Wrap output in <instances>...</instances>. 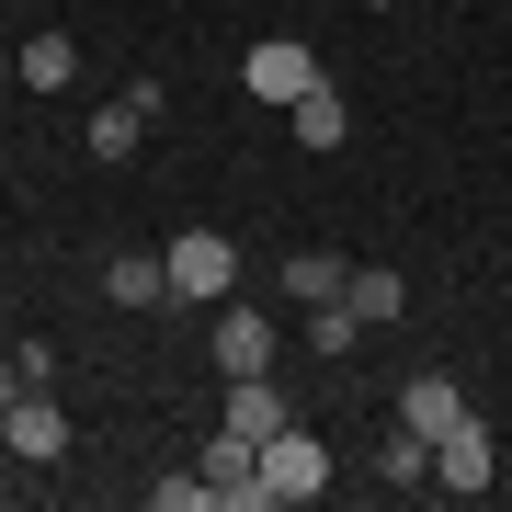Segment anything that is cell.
Instances as JSON below:
<instances>
[{
	"label": "cell",
	"instance_id": "cell-1",
	"mask_svg": "<svg viewBox=\"0 0 512 512\" xmlns=\"http://www.w3.org/2000/svg\"><path fill=\"white\" fill-rule=\"evenodd\" d=\"M239 92H251V103H296V92H319V57L296 35H262L251 57H239Z\"/></svg>",
	"mask_w": 512,
	"mask_h": 512
},
{
	"label": "cell",
	"instance_id": "cell-2",
	"mask_svg": "<svg viewBox=\"0 0 512 512\" xmlns=\"http://www.w3.org/2000/svg\"><path fill=\"white\" fill-rule=\"evenodd\" d=\"M205 490H217V512H274V490H262V444L251 433H217V444H205Z\"/></svg>",
	"mask_w": 512,
	"mask_h": 512
},
{
	"label": "cell",
	"instance_id": "cell-3",
	"mask_svg": "<svg viewBox=\"0 0 512 512\" xmlns=\"http://www.w3.org/2000/svg\"><path fill=\"white\" fill-rule=\"evenodd\" d=\"M160 262H171V296H228V285H239V251H228L217 228H183Z\"/></svg>",
	"mask_w": 512,
	"mask_h": 512
},
{
	"label": "cell",
	"instance_id": "cell-4",
	"mask_svg": "<svg viewBox=\"0 0 512 512\" xmlns=\"http://www.w3.org/2000/svg\"><path fill=\"white\" fill-rule=\"evenodd\" d=\"M262 490H274V501H319V490H330V456H319V433H296V421H285V433L262 444Z\"/></svg>",
	"mask_w": 512,
	"mask_h": 512
},
{
	"label": "cell",
	"instance_id": "cell-5",
	"mask_svg": "<svg viewBox=\"0 0 512 512\" xmlns=\"http://www.w3.org/2000/svg\"><path fill=\"white\" fill-rule=\"evenodd\" d=\"M0 444H12L23 467H46V456H69V410H57L46 387H23V399L0 410Z\"/></svg>",
	"mask_w": 512,
	"mask_h": 512
},
{
	"label": "cell",
	"instance_id": "cell-6",
	"mask_svg": "<svg viewBox=\"0 0 512 512\" xmlns=\"http://www.w3.org/2000/svg\"><path fill=\"white\" fill-rule=\"evenodd\" d=\"M274 353H285L274 308H239V296H228V308H217V365H228V376H262Z\"/></svg>",
	"mask_w": 512,
	"mask_h": 512
},
{
	"label": "cell",
	"instance_id": "cell-7",
	"mask_svg": "<svg viewBox=\"0 0 512 512\" xmlns=\"http://www.w3.org/2000/svg\"><path fill=\"white\" fill-rule=\"evenodd\" d=\"M103 296H114V308H137V319L183 308V296H171V262H160V251H114V262H103Z\"/></svg>",
	"mask_w": 512,
	"mask_h": 512
},
{
	"label": "cell",
	"instance_id": "cell-8",
	"mask_svg": "<svg viewBox=\"0 0 512 512\" xmlns=\"http://www.w3.org/2000/svg\"><path fill=\"white\" fill-rule=\"evenodd\" d=\"M433 490H456V501H478V490H490V421H478V410L433 444Z\"/></svg>",
	"mask_w": 512,
	"mask_h": 512
},
{
	"label": "cell",
	"instance_id": "cell-9",
	"mask_svg": "<svg viewBox=\"0 0 512 512\" xmlns=\"http://www.w3.org/2000/svg\"><path fill=\"white\" fill-rule=\"evenodd\" d=\"M285 387H274V365H262V376H228V433H251V444H274L285 433Z\"/></svg>",
	"mask_w": 512,
	"mask_h": 512
},
{
	"label": "cell",
	"instance_id": "cell-10",
	"mask_svg": "<svg viewBox=\"0 0 512 512\" xmlns=\"http://www.w3.org/2000/svg\"><path fill=\"white\" fill-rule=\"evenodd\" d=\"M399 421H410L421 444H444V433L467 421V387H456V376H410V387H399Z\"/></svg>",
	"mask_w": 512,
	"mask_h": 512
},
{
	"label": "cell",
	"instance_id": "cell-11",
	"mask_svg": "<svg viewBox=\"0 0 512 512\" xmlns=\"http://www.w3.org/2000/svg\"><path fill=\"white\" fill-rule=\"evenodd\" d=\"M148 114H160V92H148V80H137V92H114V103L92 114V160H137V137H148Z\"/></svg>",
	"mask_w": 512,
	"mask_h": 512
},
{
	"label": "cell",
	"instance_id": "cell-12",
	"mask_svg": "<svg viewBox=\"0 0 512 512\" xmlns=\"http://www.w3.org/2000/svg\"><path fill=\"white\" fill-rule=\"evenodd\" d=\"M12 80H35V92H69V80H80V46L46 23V35H23V46H12Z\"/></svg>",
	"mask_w": 512,
	"mask_h": 512
},
{
	"label": "cell",
	"instance_id": "cell-13",
	"mask_svg": "<svg viewBox=\"0 0 512 512\" xmlns=\"http://www.w3.org/2000/svg\"><path fill=\"white\" fill-rule=\"evenodd\" d=\"M376 478H387V490H433V444H421L410 421H399V433L376 444Z\"/></svg>",
	"mask_w": 512,
	"mask_h": 512
},
{
	"label": "cell",
	"instance_id": "cell-14",
	"mask_svg": "<svg viewBox=\"0 0 512 512\" xmlns=\"http://www.w3.org/2000/svg\"><path fill=\"white\" fill-rule=\"evenodd\" d=\"M285 114H296V137H308V148H342V137H353V114H342V92H330V80H319V92H296Z\"/></svg>",
	"mask_w": 512,
	"mask_h": 512
},
{
	"label": "cell",
	"instance_id": "cell-15",
	"mask_svg": "<svg viewBox=\"0 0 512 512\" xmlns=\"http://www.w3.org/2000/svg\"><path fill=\"white\" fill-rule=\"evenodd\" d=\"M342 296H353V319H365V330H387V319H399V308H410V285H399V274H387V262H365V274H353Z\"/></svg>",
	"mask_w": 512,
	"mask_h": 512
},
{
	"label": "cell",
	"instance_id": "cell-16",
	"mask_svg": "<svg viewBox=\"0 0 512 512\" xmlns=\"http://www.w3.org/2000/svg\"><path fill=\"white\" fill-rule=\"evenodd\" d=\"M308 342H319V365H342V353L365 342V319H353V296H330V308H308Z\"/></svg>",
	"mask_w": 512,
	"mask_h": 512
},
{
	"label": "cell",
	"instance_id": "cell-17",
	"mask_svg": "<svg viewBox=\"0 0 512 512\" xmlns=\"http://www.w3.org/2000/svg\"><path fill=\"white\" fill-rule=\"evenodd\" d=\"M342 285H353V274H342L330 251H296V262H285V296H308V308H330Z\"/></svg>",
	"mask_w": 512,
	"mask_h": 512
},
{
	"label": "cell",
	"instance_id": "cell-18",
	"mask_svg": "<svg viewBox=\"0 0 512 512\" xmlns=\"http://www.w3.org/2000/svg\"><path fill=\"white\" fill-rule=\"evenodd\" d=\"M148 501H160V512H217V490H205V467H194V478H148Z\"/></svg>",
	"mask_w": 512,
	"mask_h": 512
},
{
	"label": "cell",
	"instance_id": "cell-19",
	"mask_svg": "<svg viewBox=\"0 0 512 512\" xmlns=\"http://www.w3.org/2000/svg\"><path fill=\"white\" fill-rule=\"evenodd\" d=\"M23 387H35V376H23V353H12V365H0V410H12V399H23Z\"/></svg>",
	"mask_w": 512,
	"mask_h": 512
},
{
	"label": "cell",
	"instance_id": "cell-20",
	"mask_svg": "<svg viewBox=\"0 0 512 512\" xmlns=\"http://www.w3.org/2000/svg\"><path fill=\"white\" fill-rule=\"evenodd\" d=\"M0 92H12V46H0Z\"/></svg>",
	"mask_w": 512,
	"mask_h": 512
},
{
	"label": "cell",
	"instance_id": "cell-21",
	"mask_svg": "<svg viewBox=\"0 0 512 512\" xmlns=\"http://www.w3.org/2000/svg\"><path fill=\"white\" fill-rule=\"evenodd\" d=\"M365 12H387V0H365Z\"/></svg>",
	"mask_w": 512,
	"mask_h": 512
}]
</instances>
